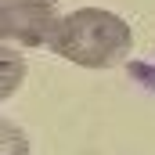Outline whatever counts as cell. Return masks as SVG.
Listing matches in <instances>:
<instances>
[{
    "label": "cell",
    "mask_w": 155,
    "mask_h": 155,
    "mask_svg": "<svg viewBox=\"0 0 155 155\" xmlns=\"http://www.w3.org/2000/svg\"><path fill=\"white\" fill-rule=\"evenodd\" d=\"M51 47L72 61V65H87V69H112L119 65L130 47H134V29L112 15V11H101V7H83L72 11L58 22Z\"/></svg>",
    "instance_id": "1"
},
{
    "label": "cell",
    "mask_w": 155,
    "mask_h": 155,
    "mask_svg": "<svg viewBox=\"0 0 155 155\" xmlns=\"http://www.w3.org/2000/svg\"><path fill=\"white\" fill-rule=\"evenodd\" d=\"M126 69H130V76L144 79V83H148V87H152V90H155V69H148V65H141V61H130Z\"/></svg>",
    "instance_id": "5"
},
{
    "label": "cell",
    "mask_w": 155,
    "mask_h": 155,
    "mask_svg": "<svg viewBox=\"0 0 155 155\" xmlns=\"http://www.w3.org/2000/svg\"><path fill=\"white\" fill-rule=\"evenodd\" d=\"M0 61H4V97H11L15 94V87L22 83V72H25V65H22V58H15L7 47H4V54H0Z\"/></svg>",
    "instance_id": "3"
},
{
    "label": "cell",
    "mask_w": 155,
    "mask_h": 155,
    "mask_svg": "<svg viewBox=\"0 0 155 155\" xmlns=\"http://www.w3.org/2000/svg\"><path fill=\"white\" fill-rule=\"evenodd\" d=\"M58 0H0V36L4 43L43 47L54 40L61 18H54Z\"/></svg>",
    "instance_id": "2"
},
{
    "label": "cell",
    "mask_w": 155,
    "mask_h": 155,
    "mask_svg": "<svg viewBox=\"0 0 155 155\" xmlns=\"http://www.w3.org/2000/svg\"><path fill=\"white\" fill-rule=\"evenodd\" d=\"M4 155H29L25 134H22L15 123H4Z\"/></svg>",
    "instance_id": "4"
}]
</instances>
